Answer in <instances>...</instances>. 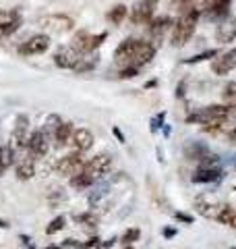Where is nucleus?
Listing matches in <instances>:
<instances>
[{"instance_id":"nucleus-8","label":"nucleus","mask_w":236,"mask_h":249,"mask_svg":"<svg viewBox=\"0 0 236 249\" xmlns=\"http://www.w3.org/2000/svg\"><path fill=\"white\" fill-rule=\"evenodd\" d=\"M85 160H83V152H70L67 156H62V158L56 162V170L60 175H77L79 170L83 168Z\"/></svg>"},{"instance_id":"nucleus-52","label":"nucleus","mask_w":236,"mask_h":249,"mask_svg":"<svg viewBox=\"0 0 236 249\" xmlns=\"http://www.w3.org/2000/svg\"><path fill=\"white\" fill-rule=\"evenodd\" d=\"M21 241H23V243L27 245V243H29V237H27V235H21Z\"/></svg>"},{"instance_id":"nucleus-14","label":"nucleus","mask_w":236,"mask_h":249,"mask_svg":"<svg viewBox=\"0 0 236 249\" xmlns=\"http://www.w3.org/2000/svg\"><path fill=\"white\" fill-rule=\"evenodd\" d=\"M153 13H155V6H149L143 0H139L131 9V21L135 23V25H147V23L153 19Z\"/></svg>"},{"instance_id":"nucleus-4","label":"nucleus","mask_w":236,"mask_h":249,"mask_svg":"<svg viewBox=\"0 0 236 249\" xmlns=\"http://www.w3.org/2000/svg\"><path fill=\"white\" fill-rule=\"evenodd\" d=\"M50 36L48 34H35L31 36L27 42H23L17 52L21 54V56H37V54H44L46 50L50 48Z\"/></svg>"},{"instance_id":"nucleus-50","label":"nucleus","mask_w":236,"mask_h":249,"mask_svg":"<svg viewBox=\"0 0 236 249\" xmlns=\"http://www.w3.org/2000/svg\"><path fill=\"white\" fill-rule=\"evenodd\" d=\"M145 4H149V6H157V2H160V0H143Z\"/></svg>"},{"instance_id":"nucleus-54","label":"nucleus","mask_w":236,"mask_h":249,"mask_svg":"<svg viewBox=\"0 0 236 249\" xmlns=\"http://www.w3.org/2000/svg\"><path fill=\"white\" fill-rule=\"evenodd\" d=\"M124 249H133V247H131V245H127V247H124Z\"/></svg>"},{"instance_id":"nucleus-31","label":"nucleus","mask_w":236,"mask_h":249,"mask_svg":"<svg viewBox=\"0 0 236 249\" xmlns=\"http://www.w3.org/2000/svg\"><path fill=\"white\" fill-rule=\"evenodd\" d=\"M222 98L226 104H236V81H230L222 91Z\"/></svg>"},{"instance_id":"nucleus-48","label":"nucleus","mask_w":236,"mask_h":249,"mask_svg":"<svg viewBox=\"0 0 236 249\" xmlns=\"http://www.w3.org/2000/svg\"><path fill=\"white\" fill-rule=\"evenodd\" d=\"M65 247H81V245H79V243H75L73 239H67V241H65Z\"/></svg>"},{"instance_id":"nucleus-56","label":"nucleus","mask_w":236,"mask_h":249,"mask_svg":"<svg viewBox=\"0 0 236 249\" xmlns=\"http://www.w3.org/2000/svg\"><path fill=\"white\" fill-rule=\"evenodd\" d=\"M232 249H236V247H232Z\"/></svg>"},{"instance_id":"nucleus-7","label":"nucleus","mask_w":236,"mask_h":249,"mask_svg":"<svg viewBox=\"0 0 236 249\" xmlns=\"http://www.w3.org/2000/svg\"><path fill=\"white\" fill-rule=\"evenodd\" d=\"M172 25H174V19L168 17V15H160V17H153L152 21H149L147 31H149V36H152V44L153 46L160 44L164 34H166L168 29H172Z\"/></svg>"},{"instance_id":"nucleus-30","label":"nucleus","mask_w":236,"mask_h":249,"mask_svg":"<svg viewBox=\"0 0 236 249\" xmlns=\"http://www.w3.org/2000/svg\"><path fill=\"white\" fill-rule=\"evenodd\" d=\"M219 52L216 48H211V50H205V52H201V54H195V56H191V58H185L183 62H185V65H197V62H203V60H207V58H216Z\"/></svg>"},{"instance_id":"nucleus-29","label":"nucleus","mask_w":236,"mask_h":249,"mask_svg":"<svg viewBox=\"0 0 236 249\" xmlns=\"http://www.w3.org/2000/svg\"><path fill=\"white\" fill-rule=\"evenodd\" d=\"M15 158V150L11 145H0V175L6 173V168L13 164Z\"/></svg>"},{"instance_id":"nucleus-19","label":"nucleus","mask_w":236,"mask_h":249,"mask_svg":"<svg viewBox=\"0 0 236 249\" xmlns=\"http://www.w3.org/2000/svg\"><path fill=\"white\" fill-rule=\"evenodd\" d=\"M216 40L219 44H228L236 40V21H224L222 25L216 29Z\"/></svg>"},{"instance_id":"nucleus-21","label":"nucleus","mask_w":236,"mask_h":249,"mask_svg":"<svg viewBox=\"0 0 236 249\" xmlns=\"http://www.w3.org/2000/svg\"><path fill=\"white\" fill-rule=\"evenodd\" d=\"M27 129H29V119H27V116L25 114L17 116V124H15V131H13V142H15V145H23V142L27 143V139H25Z\"/></svg>"},{"instance_id":"nucleus-46","label":"nucleus","mask_w":236,"mask_h":249,"mask_svg":"<svg viewBox=\"0 0 236 249\" xmlns=\"http://www.w3.org/2000/svg\"><path fill=\"white\" fill-rule=\"evenodd\" d=\"M228 139H230V142H236V127H232L228 131Z\"/></svg>"},{"instance_id":"nucleus-11","label":"nucleus","mask_w":236,"mask_h":249,"mask_svg":"<svg viewBox=\"0 0 236 249\" xmlns=\"http://www.w3.org/2000/svg\"><path fill=\"white\" fill-rule=\"evenodd\" d=\"M234 69H236V48H230L222 54H218V58L211 62V71L219 77L228 75L230 71H234Z\"/></svg>"},{"instance_id":"nucleus-15","label":"nucleus","mask_w":236,"mask_h":249,"mask_svg":"<svg viewBox=\"0 0 236 249\" xmlns=\"http://www.w3.org/2000/svg\"><path fill=\"white\" fill-rule=\"evenodd\" d=\"M137 44H139V40H135V37H127L124 42L118 44V48L114 50V60L118 62V65H124V67L129 65L133 52H135V48H137Z\"/></svg>"},{"instance_id":"nucleus-41","label":"nucleus","mask_w":236,"mask_h":249,"mask_svg":"<svg viewBox=\"0 0 236 249\" xmlns=\"http://www.w3.org/2000/svg\"><path fill=\"white\" fill-rule=\"evenodd\" d=\"M106 37H108V34H106V31H101V34H98V36H93V40H91V46H93V50H98L100 46L106 42Z\"/></svg>"},{"instance_id":"nucleus-6","label":"nucleus","mask_w":236,"mask_h":249,"mask_svg":"<svg viewBox=\"0 0 236 249\" xmlns=\"http://www.w3.org/2000/svg\"><path fill=\"white\" fill-rule=\"evenodd\" d=\"M155 46L152 44V42H147V40H139V44H137V48H135V52H133V56H131V62L129 65L131 67H145V65H149V62L153 60V56H155ZM127 65V67H129Z\"/></svg>"},{"instance_id":"nucleus-10","label":"nucleus","mask_w":236,"mask_h":249,"mask_svg":"<svg viewBox=\"0 0 236 249\" xmlns=\"http://www.w3.org/2000/svg\"><path fill=\"white\" fill-rule=\"evenodd\" d=\"M25 147H27V154L35 160V158H42V156L48 154V147L50 145H48V139H46L44 131H34V133L29 135Z\"/></svg>"},{"instance_id":"nucleus-35","label":"nucleus","mask_w":236,"mask_h":249,"mask_svg":"<svg viewBox=\"0 0 236 249\" xmlns=\"http://www.w3.org/2000/svg\"><path fill=\"white\" fill-rule=\"evenodd\" d=\"M199 168H219V158L216 154H207L205 158H203L201 162H199Z\"/></svg>"},{"instance_id":"nucleus-36","label":"nucleus","mask_w":236,"mask_h":249,"mask_svg":"<svg viewBox=\"0 0 236 249\" xmlns=\"http://www.w3.org/2000/svg\"><path fill=\"white\" fill-rule=\"evenodd\" d=\"M106 193H108V185H100L98 189H96V191H93L91 196H89V206H96L98 201L106 196Z\"/></svg>"},{"instance_id":"nucleus-22","label":"nucleus","mask_w":236,"mask_h":249,"mask_svg":"<svg viewBox=\"0 0 236 249\" xmlns=\"http://www.w3.org/2000/svg\"><path fill=\"white\" fill-rule=\"evenodd\" d=\"M15 173H17V178H19V181H29V178L35 175L34 158H31V156L27 154V158L23 160V162H19V164H17V168H15Z\"/></svg>"},{"instance_id":"nucleus-53","label":"nucleus","mask_w":236,"mask_h":249,"mask_svg":"<svg viewBox=\"0 0 236 249\" xmlns=\"http://www.w3.org/2000/svg\"><path fill=\"white\" fill-rule=\"evenodd\" d=\"M44 249H60L58 245H48V247H44Z\"/></svg>"},{"instance_id":"nucleus-40","label":"nucleus","mask_w":236,"mask_h":249,"mask_svg":"<svg viewBox=\"0 0 236 249\" xmlns=\"http://www.w3.org/2000/svg\"><path fill=\"white\" fill-rule=\"evenodd\" d=\"M164 119H166V112H160V114H155L152 119V131H153V133L164 124Z\"/></svg>"},{"instance_id":"nucleus-17","label":"nucleus","mask_w":236,"mask_h":249,"mask_svg":"<svg viewBox=\"0 0 236 249\" xmlns=\"http://www.w3.org/2000/svg\"><path fill=\"white\" fill-rule=\"evenodd\" d=\"M70 142H73L75 150L77 152H87L89 147L93 145V133L89 129H75L73 131V137H70Z\"/></svg>"},{"instance_id":"nucleus-24","label":"nucleus","mask_w":236,"mask_h":249,"mask_svg":"<svg viewBox=\"0 0 236 249\" xmlns=\"http://www.w3.org/2000/svg\"><path fill=\"white\" fill-rule=\"evenodd\" d=\"M93 183H96V178H93L91 175H87L85 170L81 168L77 175L70 177V185L75 187V189H87V187H91Z\"/></svg>"},{"instance_id":"nucleus-49","label":"nucleus","mask_w":236,"mask_h":249,"mask_svg":"<svg viewBox=\"0 0 236 249\" xmlns=\"http://www.w3.org/2000/svg\"><path fill=\"white\" fill-rule=\"evenodd\" d=\"M155 85H157V81L152 79V81H147V83H145V89H152V88H155Z\"/></svg>"},{"instance_id":"nucleus-51","label":"nucleus","mask_w":236,"mask_h":249,"mask_svg":"<svg viewBox=\"0 0 236 249\" xmlns=\"http://www.w3.org/2000/svg\"><path fill=\"white\" fill-rule=\"evenodd\" d=\"M0 229H9V222H4V220H0Z\"/></svg>"},{"instance_id":"nucleus-3","label":"nucleus","mask_w":236,"mask_h":249,"mask_svg":"<svg viewBox=\"0 0 236 249\" xmlns=\"http://www.w3.org/2000/svg\"><path fill=\"white\" fill-rule=\"evenodd\" d=\"M39 27L46 31H52V34H67V31L73 29L75 21L68 17V15H46V17H39Z\"/></svg>"},{"instance_id":"nucleus-12","label":"nucleus","mask_w":236,"mask_h":249,"mask_svg":"<svg viewBox=\"0 0 236 249\" xmlns=\"http://www.w3.org/2000/svg\"><path fill=\"white\" fill-rule=\"evenodd\" d=\"M83 54L75 50L73 46H65V48H60L56 54H54V62H56V67L60 69H75L77 62L81 60Z\"/></svg>"},{"instance_id":"nucleus-1","label":"nucleus","mask_w":236,"mask_h":249,"mask_svg":"<svg viewBox=\"0 0 236 249\" xmlns=\"http://www.w3.org/2000/svg\"><path fill=\"white\" fill-rule=\"evenodd\" d=\"M199 17H201V9H197L195 4L188 11L178 15V19L174 21V25H172V36H170V44L174 46V48H180V46L188 44V40H191L195 34Z\"/></svg>"},{"instance_id":"nucleus-20","label":"nucleus","mask_w":236,"mask_h":249,"mask_svg":"<svg viewBox=\"0 0 236 249\" xmlns=\"http://www.w3.org/2000/svg\"><path fill=\"white\" fill-rule=\"evenodd\" d=\"M52 137H54V142H56V147L67 145L70 142V137H73V123H60Z\"/></svg>"},{"instance_id":"nucleus-27","label":"nucleus","mask_w":236,"mask_h":249,"mask_svg":"<svg viewBox=\"0 0 236 249\" xmlns=\"http://www.w3.org/2000/svg\"><path fill=\"white\" fill-rule=\"evenodd\" d=\"M186 158L188 160H197V162H201L205 156L209 154V150H207V145H203V143H191L186 147Z\"/></svg>"},{"instance_id":"nucleus-5","label":"nucleus","mask_w":236,"mask_h":249,"mask_svg":"<svg viewBox=\"0 0 236 249\" xmlns=\"http://www.w3.org/2000/svg\"><path fill=\"white\" fill-rule=\"evenodd\" d=\"M232 0H203L201 4V15L207 21H222L230 13Z\"/></svg>"},{"instance_id":"nucleus-18","label":"nucleus","mask_w":236,"mask_h":249,"mask_svg":"<svg viewBox=\"0 0 236 249\" xmlns=\"http://www.w3.org/2000/svg\"><path fill=\"white\" fill-rule=\"evenodd\" d=\"M91 40H93V36L89 34V31H77V34L73 36V48L79 50L81 54H91L93 52V46H91Z\"/></svg>"},{"instance_id":"nucleus-16","label":"nucleus","mask_w":236,"mask_h":249,"mask_svg":"<svg viewBox=\"0 0 236 249\" xmlns=\"http://www.w3.org/2000/svg\"><path fill=\"white\" fill-rule=\"evenodd\" d=\"M222 208H224V206H219L218 201H214L211 197H197V199H195V210H197V212H199L201 216H205V218H216Z\"/></svg>"},{"instance_id":"nucleus-37","label":"nucleus","mask_w":236,"mask_h":249,"mask_svg":"<svg viewBox=\"0 0 236 249\" xmlns=\"http://www.w3.org/2000/svg\"><path fill=\"white\" fill-rule=\"evenodd\" d=\"M77 222L85 224V227H96V224H98V216L91 214V212H85L81 216H77Z\"/></svg>"},{"instance_id":"nucleus-13","label":"nucleus","mask_w":236,"mask_h":249,"mask_svg":"<svg viewBox=\"0 0 236 249\" xmlns=\"http://www.w3.org/2000/svg\"><path fill=\"white\" fill-rule=\"evenodd\" d=\"M21 25L19 11H0V37L11 36Z\"/></svg>"},{"instance_id":"nucleus-23","label":"nucleus","mask_w":236,"mask_h":249,"mask_svg":"<svg viewBox=\"0 0 236 249\" xmlns=\"http://www.w3.org/2000/svg\"><path fill=\"white\" fill-rule=\"evenodd\" d=\"M222 177V170L219 168H199L193 175V183H214Z\"/></svg>"},{"instance_id":"nucleus-38","label":"nucleus","mask_w":236,"mask_h":249,"mask_svg":"<svg viewBox=\"0 0 236 249\" xmlns=\"http://www.w3.org/2000/svg\"><path fill=\"white\" fill-rule=\"evenodd\" d=\"M139 237H141V231L139 229H129L122 235V243L124 245H131V243H135V241H139Z\"/></svg>"},{"instance_id":"nucleus-45","label":"nucleus","mask_w":236,"mask_h":249,"mask_svg":"<svg viewBox=\"0 0 236 249\" xmlns=\"http://www.w3.org/2000/svg\"><path fill=\"white\" fill-rule=\"evenodd\" d=\"M112 131H114V135H116V139H118V142H124V135L120 133V129H118V127H114Z\"/></svg>"},{"instance_id":"nucleus-25","label":"nucleus","mask_w":236,"mask_h":249,"mask_svg":"<svg viewBox=\"0 0 236 249\" xmlns=\"http://www.w3.org/2000/svg\"><path fill=\"white\" fill-rule=\"evenodd\" d=\"M127 15H129V9L124 4H116V6H112L108 13H106V19L112 23V25H120V23L127 19Z\"/></svg>"},{"instance_id":"nucleus-42","label":"nucleus","mask_w":236,"mask_h":249,"mask_svg":"<svg viewBox=\"0 0 236 249\" xmlns=\"http://www.w3.org/2000/svg\"><path fill=\"white\" fill-rule=\"evenodd\" d=\"M174 218H176V220H180V222H185V224H191L193 222V218L188 216V214H185V212H176Z\"/></svg>"},{"instance_id":"nucleus-2","label":"nucleus","mask_w":236,"mask_h":249,"mask_svg":"<svg viewBox=\"0 0 236 249\" xmlns=\"http://www.w3.org/2000/svg\"><path fill=\"white\" fill-rule=\"evenodd\" d=\"M232 114V106L230 104H214V106H203L199 110H195L186 116V123L188 124H207L211 121H218V119H228Z\"/></svg>"},{"instance_id":"nucleus-26","label":"nucleus","mask_w":236,"mask_h":249,"mask_svg":"<svg viewBox=\"0 0 236 249\" xmlns=\"http://www.w3.org/2000/svg\"><path fill=\"white\" fill-rule=\"evenodd\" d=\"M216 220L219 224H226L230 229H236V208H230V206H224L219 210V214L216 216Z\"/></svg>"},{"instance_id":"nucleus-47","label":"nucleus","mask_w":236,"mask_h":249,"mask_svg":"<svg viewBox=\"0 0 236 249\" xmlns=\"http://www.w3.org/2000/svg\"><path fill=\"white\" fill-rule=\"evenodd\" d=\"M183 93H185V83H180L176 88V98H183Z\"/></svg>"},{"instance_id":"nucleus-34","label":"nucleus","mask_w":236,"mask_h":249,"mask_svg":"<svg viewBox=\"0 0 236 249\" xmlns=\"http://www.w3.org/2000/svg\"><path fill=\"white\" fill-rule=\"evenodd\" d=\"M65 216H56L54 218V220L48 224V227H46V232H48V235H54V232H58V231H62L65 229Z\"/></svg>"},{"instance_id":"nucleus-33","label":"nucleus","mask_w":236,"mask_h":249,"mask_svg":"<svg viewBox=\"0 0 236 249\" xmlns=\"http://www.w3.org/2000/svg\"><path fill=\"white\" fill-rule=\"evenodd\" d=\"M60 123H62V121H60L58 114H50L48 119H46V123H44L46 127H44L42 131H44V133H52V135H54V131H56V127H58Z\"/></svg>"},{"instance_id":"nucleus-44","label":"nucleus","mask_w":236,"mask_h":249,"mask_svg":"<svg viewBox=\"0 0 236 249\" xmlns=\"http://www.w3.org/2000/svg\"><path fill=\"white\" fill-rule=\"evenodd\" d=\"M174 235H176V231H174V229H164V237H166V239L174 237Z\"/></svg>"},{"instance_id":"nucleus-39","label":"nucleus","mask_w":236,"mask_h":249,"mask_svg":"<svg viewBox=\"0 0 236 249\" xmlns=\"http://www.w3.org/2000/svg\"><path fill=\"white\" fill-rule=\"evenodd\" d=\"M137 73H139V67H122L120 69V73H118V77L120 79H133V77H137Z\"/></svg>"},{"instance_id":"nucleus-55","label":"nucleus","mask_w":236,"mask_h":249,"mask_svg":"<svg viewBox=\"0 0 236 249\" xmlns=\"http://www.w3.org/2000/svg\"><path fill=\"white\" fill-rule=\"evenodd\" d=\"M27 249H34V247H27Z\"/></svg>"},{"instance_id":"nucleus-43","label":"nucleus","mask_w":236,"mask_h":249,"mask_svg":"<svg viewBox=\"0 0 236 249\" xmlns=\"http://www.w3.org/2000/svg\"><path fill=\"white\" fill-rule=\"evenodd\" d=\"M98 245H100V239H98V237H91L87 243H83L81 247H83V249H89V247H98Z\"/></svg>"},{"instance_id":"nucleus-28","label":"nucleus","mask_w":236,"mask_h":249,"mask_svg":"<svg viewBox=\"0 0 236 249\" xmlns=\"http://www.w3.org/2000/svg\"><path fill=\"white\" fill-rule=\"evenodd\" d=\"M98 67V56H89V54H83L81 60L77 62V67L73 69L75 73H87V71H93Z\"/></svg>"},{"instance_id":"nucleus-32","label":"nucleus","mask_w":236,"mask_h":249,"mask_svg":"<svg viewBox=\"0 0 236 249\" xmlns=\"http://www.w3.org/2000/svg\"><path fill=\"white\" fill-rule=\"evenodd\" d=\"M193 4H195L193 0H170V9H172V11H176L178 15H180V13H185V11H188Z\"/></svg>"},{"instance_id":"nucleus-9","label":"nucleus","mask_w":236,"mask_h":249,"mask_svg":"<svg viewBox=\"0 0 236 249\" xmlns=\"http://www.w3.org/2000/svg\"><path fill=\"white\" fill-rule=\"evenodd\" d=\"M110 168H112V158H110L108 154H98L96 158H91L89 162H85L83 164V170L87 175H91L96 181L104 177Z\"/></svg>"}]
</instances>
